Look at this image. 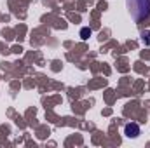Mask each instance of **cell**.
I'll return each instance as SVG.
<instances>
[{"label":"cell","mask_w":150,"mask_h":148,"mask_svg":"<svg viewBox=\"0 0 150 148\" xmlns=\"http://www.w3.org/2000/svg\"><path fill=\"white\" fill-rule=\"evenodd\" d=\"M142 40H143L145 45H150V32H143L142 33Z\"/></svg>","instance_id":"cell-4"},{"label":"cell","mask_w":150,"mask_h":148,"mask_svg":"<svg viewBox=\"0 0 150 148\" xmlns=\"http://www.w3.org/2000/svg\"><path fill=\"white\" fill-rule=\"evenodd\" d=\"M124 134H126L127 138H136V136L140 134V125L134 124V122L126 124V127H124Z\"/></svg>","instance_id":"cell-2"},{"label":"cell","mask_w":150,"mask_h":148,"mask_svg":"<svg viewBox=\"0 0 150 148\" xmlns=\"http://www.w3.org/2000/svg\"><path fill=\"white\" fill-rule=\"evenodd\" d=\"M126 5L136 23H143L150 18V0H126Z\"/></svg>","instance_id":"cell-1"},{"label":"cell","mask_w":150,"mask_h":148,"mask_svg":"<svg viewBox=\"0 0 150 148\" xmlns=\"http://www.w3.org/2000/svg\"><path fill=\"white\" fill-rule=\"evenodd\" d=\"M80 37L84 38V40H87V38L91 37V28H82L80 30Z\"/></svg>","instance_id":"cell-3"}]
</instances>
